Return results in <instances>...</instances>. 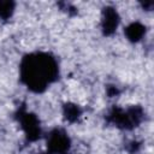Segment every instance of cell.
<instances>
[{
    "instance_id": "6da1fadb",
    "label": "cell",
    "mask_w": 154,
    "mask_h": 154,
    "mask_svg": "<svg viewBox=\"0 0 154 154\" xmlns=\"http://www.w3.org/2000/svg\"><path fill=\"white\" fill-rule=\"evenodd\" d=\"M22 78L25 84L40 91L57 76V63L48 54H32L26 57L22 64Z\"/></svg>"
},
{
    "instance_id": "7a4b0ae2",
    "label": "cell",
    "mask_w": 154,
    "mask_h": 154,
    "mask_svg": "<svg viewBox=\"0 0 154 154\" xmlns=\"http://www.w3.org/2000/svg\"><path fill=\"white\" fill-rule=\"evenodd\" d=\"M48 147L54 153H61L69 148V138L65 134H63L60 131H55L54 134H52V136L49 138Z\"/></svg>"
},
{
    "instance_id": "3957f363",
    "label": "cell",
    "mask_w": 154,
    "mask_h": 154,
    "mask_svg": "<svg viewBox=\"0 0 154 154\" xmlns=\"http://www.w3.org/2000/svg\"><path fill=\"white\" fill-rule=\"evenodd\" d=\"M118 25V14L113 8H107L103 13V20H102V28L106 31V34H109L114 31V29Z\"/></svg>"
},
{
    "instance_id": "277c9868",
    "label": "cell",
    "mask_w": 154,
    "mask_h": 154,
    "mask_svg": "<svg viewBox=\"0 0 154 154\" xmlns=\"http://www.w3.org/2000/svg\"><path fill=\"white\" fill-rule=\"evenodd\" d=\"M23 123V126H24V129H25V131H26V134H28V136H36L38 132H40V129H38V126H37V122H36V119L32 117V116H30V114H26V117H25V119L22 122Z\"/></svg>"
},
{
    "instance_id": "5b68a950",
    "label": "cell",
    "mask_w": 154,
    "mask_h": 154,
    "mask_svg": "<svg viewBox=\"0 0 154 154\" xmlns=\"http://www.w3.org/2000/svg\"><path fill=\"white\" fill-rule=\"evenodd\" d=\"M143 31H144V28H143L141 24L134 23V24H131L130 26H128V29H126V35H128V37H129L130 40L137 41V40H140L141 36L143 35Z\"/></svg>"
},
{
    "instance_id": "8992f818",
    "label": "cell",
    "mask_w": 154,
    "mask_h": 154,
    "mask_svg": "<svg viewBox=\"0 0 154 154\" xmlns=\"http://www.w3.org/2000/svg\"><path fill=\"white\" fill-rule=\"evenodd\" d=\"M12 4L11 2H0V16L7 17L11 13Z\"/></svg>"
},
{
    "instance_id": "52a82bcc",
    "label": "cell",
    "mask_w": 154,
    "mask_h": 154,
    "mask_svg": "<svg viewBox=\"0 0 154 154\" xmlns=\"http://www.w3.org/2000/svg\"><path fill=\"white\" fill-rule=\"evenodd\" d=\"M78 116V108L75 106H67V118H76Z\"/></svg>"
}]
</instances>
